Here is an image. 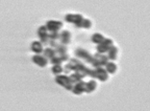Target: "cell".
Here are the masks:
<instances>
[{
	"mask_svg": "<svg viewBox=\"0 0 150 111\" xmlns=\"http://www.w3.org/2000/svg\"><path fill=\"white\" fill-rule=\"evenodd\" d=\"M55 82L63 87H65L67 90H72L73 89V83L71 82L70 78L67 76H57L55 78Z\"/></svg>",
	"mask_w": 150,
	"mask_h": 111,
	"instance_id": "2",
	"label": "cell"
},
{
	"mask_svg": "<svg viewBox=\"0 0 150 111\" xmlns=\"http://www.w3.org/2000/svg\"><path fill=\"white\" fill-rule=\"evenodd\" d=\"M48 29H47L46 26H40L39 27V31H38V35L41 38L43 44H48L49 42V38H48Z\"/></svg>",
	"mask_w": 150,
	"mask_h": 111,
	"instance_id": "7",
	"label": "cell"
},
{
	"mask_svg": "<svg viewBox=\"0 0 150 111\" xmlns=\"http://www.w3.org/2000/svg\"><path fill=\"white\" fill-rule=\"evenodd\" d=\"M108 58L110 60H112V61H114V60L117 59V54H118V48L116 47V46H114L112 45V47L110 48V49L108 50Z\"/></svg>",
	"mask_w": 150,
	"mask_h": 111,
	"instance_id": "13",
	"label": "cell"
},
{
	"mask_svg": "<svg viewBox=\"0 0 150 111\" xmlns=\"http://www.w3.org/2000/svg\"><path fill=\"white\" fill-rule=\"evenodd\" d=\"M52 72L55 73V74H59L61 72H63V67L61 65H54L52 67Z\"/></svg>",
	"mask_w": 150,
	"mask_h": 111,
	"instance_id": "20",
	"label": "cell"
},
{
	"mask_svg": "<svg viewBox=\"0 0 150 111\" xmlns=\"http://www.w3.org/2000/svg\"><path fill=\"white\" fill-rule=\"evenodd\" d=\"M77 27H83V29H90L92 26V22L88 19H83L79 24H76Z\"/></svg>",
	"mask_w": 150,
	"mask_h": 111,
	"instance_id": "19",
	"label": "cell"
},
{
	"mask_svg": "<svg viewBox=\"0 0 150 111\" xmlns=\"http://www.w3.org/2000/svg\"><path fill=\"white\" fill-rule=\"evenodd\" d=\"M75 54H76L78 58L84 59L86 61L88 62V63H90V64H91L92 62H93V60H94L93 56H91V54H90V52H87L86 49H83V48H77V49H76V52H75Z\"/></svg>",
	"mask_w": 150,
	"mask_h": 111,
	"instance_id": "3",
	"label": "cell"
},
{
	"mask_svg": "<svg viewBox=\"0 0 150 111\" xmlns=\"http://www.w3.org/2000/svg\"><path fill=\"white\" fill-rule=\"evenodd\" d=\"M62 26H63V23L61 21H54V20H49V21H47L46 24L47 29L50 33H57V31Z\"/></svg>",
	"mask_w": 150,
	"mask_h": 111,
	"instance_id": "4",
	"label": "cell"
},
{
	"mask_svg": "<svg viewBox=\"0 0 150 111\" xmlns=\"http://www.w3.org/2000/svg\"><path fill=\"white\" fill-rule=\"evenodd\" d=\"M59 39H61L62 44L67 45L68 43H70V39H71V35L68 31H64L62 32V34H59Z\"/></svg>",
	"mask_w": 150,
	"mask_h": 111,
	"instance_id": "12",
	"label": "cell"
},
{
	"mask_svg": "<svg viewBox=\"0 0 150 111\" xmlns=\"http://www.w3.org/2000/svg\"><path fill=\"white\" fill-rule=\"evenodd\" d=\"M48 38H49V40H57V39H59V33H49L48 34Z\"/></svg>",
	"mask_w": 150,
	"mask_h": 111,
	"instance_id": "21",
	"label": "cell"
},
{
	"mask_svg": "<svg viewBox=\"0 0 150 111\" xmlns=\"http://www.w3.org/2000/svg\"><path fill=\"white\" fill-rule=\"evenodd\" d=\"M93 57H94V60L91 64L95 67V68H97V67H102L103 65H105V64L108 62V56H104V54H99V52L96 54H94Z\"/></svg>",
	"mask_w": 150,
	"mask_h": 111,
	"instance_id": "1",
	"label": "cell"
},
{
	"mask_svg": "<svg viewBox=\"0 0 150 111\" xmlns=\"http://www.w3.org/2000/svg\"><path fill=\"white\" fill-rule=\"evenodd\" d=\"M104 37H103L102 35H100V34H94L93 36H92V42L96 43V44H100V43H102L103 41H104Z\"/></svg>",
	"mask_w": 150,
	"mask_h": 111,
	"instance_id": "16",
	"label": "cell"
},
{
	"mask_svg": "<svg viewBox=\"0 0 150 111\" xmlns=\"http://www.w3.org/2000/svg\"><path fill=\"white\" fill-rule=\"evenodd\" d=\"M33 61L35 62L37 65H39L40 67H45L48 64V60L45 56H42V54H35L33 57Z\"/></svg>",
	"mask_w": 150,
	"mask_h": 111,
	"instance_id": "9",
	"label": "cell"
},
{
	"mask_svg": "<svg viewBox=\"0 0 150 111\" xmlns=\"http://www.w3.org/2000/svg\"><path fill=\"white\" fill-rule=\"evenodd\" d=\"M95 79H98L99 81H106L108 79V73L105 69H103L102 67H97L95 69Z\"/></svg>",
	"mask_w": 150,
	"mask_h": 111,
	"instance_id": "8",
	"label": "cell"
},
{
	"mask_svg": "<svg viewBox=\"0 0 150 111\" xmlns=\"http://www.w3.org/2000/svg\"><path fill=\"white\" fill-rule=\"evenodd\" d=\"M31 50L35 54H41L43 52V45L41 42H33L31 43Z\"/></svg>",
	"mask_w": 150,
	"mask_h": 111,
	"instance_id": "14",
	"label": "cell"
},
{
	"mask_svg": "<svg viewBox=\"0 0 150 111\" xmlns=\"http://www.w3.org/2000/svg\"><path fill=\"white\" fill-rule=\"evenodd\" d=\"M55 54H56L55 50H54L53 48H51V47H48V48H46V49L44 50V56L47 58V59L51 60L52 58L55 56Z\"/></svg>",
	"mask_w": 150,
	"mask_h": 111,
	"instance_id": "18",
	"label": "cell"
},
{
	"mask_svg": "<svg viewBox=\"0 0 150 111\" xmlns=\"http://www.w3.org/2000/svg\"><path fill=\"white\" fill-rule=\"evenodd\" d=\"M96 86H97V84L94 80L89 81L88 83H86V92H88V93L93 92L94 90L96 89Z\"/></svg>",
	"mask_w": 150,
	"mask_h": 111,
	"instance_id": "15",
	"label": "cell"
},
{
	"mask_svg": "<svg viewBox=\"0 0 150 111\" xmlns=\"http://www.w3.org/2000/svg\"><path fill=\"white\" fill-rule=\"evenodd\" d=\"M72 92L74 95H81L82 92H86V83L83 81H80V82L76 83L73 86Z\"/></svg>",
	"mask_w": 150,
	"mask_h": 111,
	"instance_id": "10",
	"label": "cell"
},
{
	"mask_svg": "<svg viewBox=\"0 0 150 111\" xmlns=\"http://www.w3.org/2000/svg\"><path fill=\"white\" fill-rule=\"evenodd\" d=\"M105 70L110 73H115L117 71V65L112 62H108L105 64Z\"/></svg>",
	"mask_w": 150,
	"mask_h": 111,
	"instance_id": "17",
	"label": "cell"
},
{
	"mask_svg": "<svg viewBox=\"0 0 150 111\" xmlns=\"http://www.w3.org/2000/svg\"><path fill=\"white\" fill-rule=\"evenodd\" d=\"M112 46V39H104L102 43L98 44L97 46V50H98L99 54H104L106 52L110 47Z\"/></svg>",
	"mask_w": 150,
	"mask_h": 111,
	"instance_id": "5",
	"label": "cell"
},
{
	"mask_svg": "<svg viewBox=\"0 0 150 111\" xmlns=\"http://www.w3.org/2000/svg\"><path fill=\"white\" fill-rule=\"evenodd\" d=\"M69 58H68V54H56L53 58L51 59V62L54 64V65H59L62 62L64 61H67Z\"/></svg>",
	"mask_w": 150,
	"mask_h": 111,
	"instance_id": "11",
	"label": "cell"
},
{
	"mask_svg": "<svg viewBox=\"0 0 150 111\" xmlns=\"http://www.w3.org/2000/svg\"><path fill=\"white\" fill-rule=\"evenodd\" d=\"M65 20L67 22H70V23H74L75 25L76 24H79L80 22L83 20V17L79 14H68L66 15Z\"/></svg>",
	"mask_w": 150,
	"mask_h": 111,
	"instance_id": "6",
	"label": "cell"
}]
</instances>
